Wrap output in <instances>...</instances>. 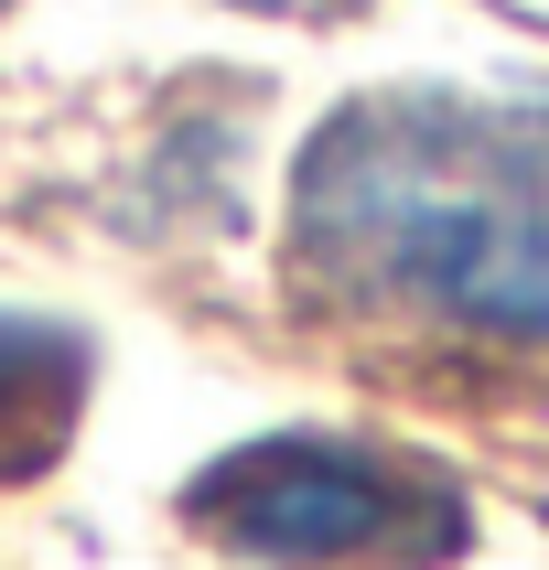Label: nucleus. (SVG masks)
<instances>
[{
  "mask_svg": "<svg viewBox=\"0 0 549 570\" xmlns=\"http://www.w3.org/2000/svg\"><path fill=\"white\" fill-rule=\"evenodd\" d=\"M302 269L355 302L549 345V108L539 97H355L291 194Z\"/></svg>",
  "mask_w": 549,
  "mask_h": 570,
  "instance_id": "obj_1",
  "label": "nucleus"
},
{
  "mask_svg": "<svg viewBox=\"0 0 549 570\" xmlns=\"http://www.w3.org/2000/svg\"><path fill=\"white\" fill-rule=\"evenodd\" d=\"M226 549L248 560H355V549H388L399 528H431V495H420L410 463L355 442H323V431H269V442H237L226 463H205L184 495Z\"/></svg>",
  "mask_w": 549,
  "mask_h": 570,
  "instance_id": "obj_2",
  "label": "nucleus"
},
{
  "mask_svg": "<svg viewBox=\"0 0 549 570\" xmlns=\"http://www.w3.org/2000/svg\"><path fill=\"white\" fill-rule=\"evenodd\" d=\"M65 399H76V345L32 334V323H0V442L11 431H55Z\"/></svg>",
  "mask_w": 549,
  "mask_h": 570,
  "instance_id": "obj_3",
  "label": "nucleus"
}]
</instances>
